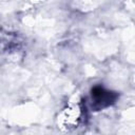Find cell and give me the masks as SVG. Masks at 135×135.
Instances as JSON below:
<instances>
[{"label":"cell","mask_w":135,"mask_h":135,"mask_svg":"<svg viewBox=\"0 0 135 135\" xmlns=\"http://www.w3.org/2000/svg\"><path fill=\"white\" fill-rule=\"evenodd\" d=\"M92 95H93V97L95 98L96 102H101L103 105L110 104V102H111L110 100H112V98H111V93L103 91V89H101V88H96V89H94Z\"/></svg>","instance_id":"6da1fadb"}]
</instances>
